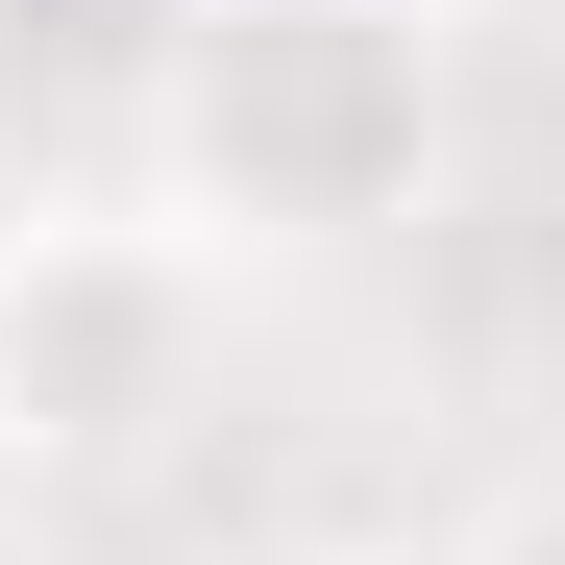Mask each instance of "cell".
<instances>
[{"label": "cell", "mask_w": 565, "mask_h": 565, "mask_svg": "<svg viewBox=\"0 0 565 565\" xmlns=\"http://www.w3.org/2000/svg\"><path fill=\"white\" fill-rule=\"evenodd\" d=\"M148 148L198 246H270V270L394 246L443 172V0H198L148 74Z\"/></svg>", "instance_id": "6da1fadb"}, {"label": "cell", "mask_w": 565, "mask_h": 565, "mask_svg": "<svg viewBox=\"0 0 565 565\" xmlns=\"http://www.w3.org/2000/svg\"><path fill=\"white\" fill-rule=\"evenodd\" d=\"M148 344H172V246H74L50 222V270H25V344H0V443H124L148 418Z\"/></svg>", "instance_id": "7a4b0ae2"}, {"label": "cell", "mask_w": 565, "mask_h": 565, "mask_svg": "<svg viewBox=\"0 0 565 565\" xmlns=\"http://www.w3.org/2000/svg\"><path fill=\"white\" fill-rule=\"evenodd\" d=\"M467 565H565V492H516V516H467Z\"/></svg>", "instance_id": "3957f363"}, {"label": "cell", "mask_w": 565, "mask_h": 565, "mask_svg": "<svg viewBox=\"0 0 565 565\" xmlns=\"http://www.w3.org/2000/svg\"><path fill=\"white\" fill-rule=\"evenodd\" d=\"M25 270H50V222H25V172H0V344H25Z\"/></svg>", "instance_id": "277c9868"}, {"label": "cell", "mask_w": 565, "mask_h": 565, "mask_svg": "<svg viewBox=\"0 0 565 565\" xmlns=\"http://www.w3.org/2000/svg\"><path fill=\"white\" fill-rule=\"evenodd\" d=\"M222 565H320V541H222Z\"/></svg>", "instance_id": "5b68a950"}]
</instances>
